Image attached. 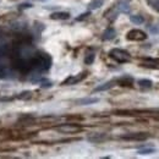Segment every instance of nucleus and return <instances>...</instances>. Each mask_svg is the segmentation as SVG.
I'll use <instances>...</instances> for the list:
<instances>
[{
  "label": "nucleus",
  "instance_id": "obj_1",
  "mask_svg": "<svg viewBox=\"0 0 159 159\" xmlns=\"http://www.w3.org/2000/svg\"><path fill=\"white\" fill-rule=\"evenodd\" d=\"M52 66V59L48 54H39L34 55L32 59V69H36L38 71H47Z\"/></svg>",
  "mask_w": 159,
  "mask_h": 159
},
{
  "label": "nucleus",
  "instance_id": "obj_2",
  "mask_svg": "<svg viewBox=\"0 0 159 159\" xmlns=\"http://www.w3.org/2000/svg\"><path fill=\"white\" fill-rule=\"evenodd\" d=\"M109 55L111 59H114L115 61H118L120 64H124V62H129L131 60V55L126 52V50H122V49H111L109 52Z\"/></svg>",
  "mask_w": 159,
  "mask_h": 159
},
{
  "label": "nucleus",
  "instance_id": "obj_3",
  "mask_svg": "<svg viewBox=\"0 0 159 159\" xmlns=\"http://www.w3.org/2000/svg\"><path fill=\"white\" fill-rule=\"evenodd\" d=\"M34 55H36V50L28 44L21 45L17 50V58L21 60H32Z\"/></svg>",
  "mask_w": 159,
  "mask_h": 159
},
{
  "label": "nucleus",
  "instance_id": "obj_4",
  "mask_svg": "<svg viewBox=\"0 0 159 159\" xmlns=\"http://www.w3.org/2000/svg\"><path fill=\"white\" fill-rule=\"evenodd\" d=\"M146 38H147V34L141 30H131L126 34V39L135 40V42H141V40H144Z\"/></svg>",
  "mask_w": 159,
  "mask_h": 159
},
{
  "label": "nucleus",
  "instance_id": "obj_5",
  "mask_svg": "<svg viewBox=\"0 0 159 159\" xmlns=\"http://www.w3.org/2000/svg\"><path fill=\"white\" fill-rule=\"evenodd\" d=\"M57 130L62 132V134H75L81 131V126L75 125V124H64L57 127Z\"/></svg>",
  "mask_w": 159,
  "mask_h": 159
},
{
  "label": "nucleus",
  "instance_id": "obj_6",
  "mask_svg": "<svg viewBox=\"0 0 159 159\" xmlns=\"http://www.w3.org/2000/svg\"><path fill=\"white\" fill-rule=\"evenodd\" d=\"M122 139H127V141H144L148 139V134L147 132H134V134H127L121 136Z\"/></svg>",
  "mask_w": 159,
  "mask_h": 159
},
{
  "label": "nucleus",
  "instance_id": "obj_7",
  "mask_svg": "<svg viewBox=\"0 0 159 159\" xmlns=\"http://www.w3.org/2000/svg\"><path fill=\"white\" fill-rule=\"evenodd\" d=\"M86 76H87V74H86V72H82V74H80V75H76V76H70L69 79H66L65 81H64V82H62V86L76 84V83L81 82V81L84 79Z\"/></svg>",
  "mask_w": 159,
  "mask_h": 159
},
{
  "label": "nucleus",
  "instance_id": "obj_8",
  "mask_svg": "<svg viewBox=\"0 0 159 159\" xmlns=\"http://www.w3.org/2000/svg\"><path fill=\"white\" fill-rule=\"evenodd\" d=\"M9 75H11L10 66L7 64H5L2 59L0 58V79H7Z\"/></svg>",
  "mask_w": 159,
  "mask_h": 159
},
{
  "label": "nucleus",
  "instance_id": "obj_9",
  "mask_svg": "<svg viewBox=\"0 0 159 159\" xmlns=\"http://www.w3.org/2000/svg\"><path fill=\"white\" fill-rule=\"evenodd\" d=\"M141 66L143 67H147V69H159V60L158 59H146L142 64Z\"/></svg>",
  "mask_w": 159,
  "mask_h": 159
},
{
  "label": "nucleus",
  "instance_id": "obj_10",
  "mask_svg": "<svg viewBox=\"0 0 159 159\" xmlns=\"http://www.w3.org/2000/svg\"><path fill=\"white\" fill-rule=\"evenodd\" d=\"M99 98H94V97H87V98H81L77 99L75 103L77 105H91V104H94V103H98Z\"/></svg>",
  "mask_w": 159,
  "mask_h": 159
},
{
  "label": "nucleus",
  "instance_id": "obj_11",
  "mask_svg": "<svg viewBox=\"0 0 159 159\" xmlns=\"http://www.w3.org/2000/svg\"><path fill=\"white\" fill-rule=\"evenodd\" d=\"M70 17V14L69 12H65V11H58V12H53L50 15V19L52 20H67Z\"/></svg>",
  "mask_w": 159,
  "mask_h": 159
},
{
  "label": "nucleus",
  "instance_id": "obj_12",
  "mask_svg": "<svg viewBox=\"0 0 159 159\" xmlns=\"http://www.w3.org/2000/svg\"><path fill=\"white\" fill-rule=\"evenodd\" d=\"M115 36H116V32H115V30L113 28V27H109V28H107L105 31H104V33H103V39L104 40H111L115 38Z\"/></svg>",
  "mask_w": 159,
  "mask_h": 159
},
{
  "label": "nucleus",
  "instance_id": "obj_13",
  "mask_svg": "<svg viewBox=\"0 0 159 159\" xmlns=\"http://www.w3.org/2000/svg\"><path fill=\"white\" fill-rule=\"evenodd\" d=\"M114 86H115V82H114V81H109V82H105V83L100 84V86H98V87H96L93 92H102V91H108V89L113 88Z\"/></svg>",
  "mask_w": 159,
  "mask_h": 159
},
{
  "label": "nucleus",
  "instance_id": "obj_14",
  "mask_svg": "<svg viewBox=\"0 0 159 159\" xmlns=\"http://www.w3.org/2000/svg\"><path fill=\"white\" fill-rule=\"evenodd\" d=\"M119 12H129L130 11V5H129V2H126L125 0H121L118 2V5H116V7H115Z\"/></svg>",
  "mask_w": 159,
  "mask_h": 159
},
{
  "label": "nucleus",
  "instance_id": "obj_15",
  "mask_svg": "<svg viewBox=\"0 0 159 159\" xmlns=\"http://www.w3.org/2000/svg\"><path fill=\"white\" fill-rule=\"evenodd\" d=\"M120 86H132L134 83V79L132 77H129V76H124L116 81Z\"/></svg>",
  "mask_w": 159,
  "mask_h": 159
},
{
  "label": "nucleus",
  "instance_id": "obj_16",
  "mask_svg": "<svg viewBox=\"0 0 159 159\" xmlns=\"http://www.w3.org/2000/svg\"><path fill=\"white\" fill-rule=\"evenodd\" d=\"M104 139H107V136L103 135V134H96V135L88 137V141H91V142H97V143H98V142H102V141H104Z\"/></svg>",
  "mask_w": 159,
  "mask_h": 159
},
{
  "label": "nucleus",
  "instance_id": "obj_17",
  "mask_svg": "<svg viewBox=\"0 0 159 159\" xmlns=\"http://www.w3.org/2000/svg\"><path fill=\"white\" fill-rule=\"evenodd\" d=\"M130 21L135 25H141L144 22V19L141 15H132V16H130Z\"/></svg>",
  "mask_w": 159,
  "mask_h": 159
},
{
  "label": "nucleus",
  "instance_id": "obj_18",
  "mask_svg": "<svg viewBox=\"0 0 159 159\" xmlns=\"http://www.w3.org/2000/svg\"><path fill=\"white\" fill-rule=\"evenodd\" d=\"M9 53H10V45L1 44L0 45V57H6Z\"/></svg>",
  "mask_w": 159,
  "mask_h": 159
},
{
  "label": "nucleus",
  "instance_id": "obj_19",
  "mask_svg": "<svg viewBox=\"0 0 159 159\" xmlns=\"http://www.w3.org/2000/svg\"><path fill=\"white\" fill-rule=\"evenodd\" d=\"M139 84L142 87V88H151L152 87V84H153V82L151 81V80H139Z\"/></svg>",
  "mask_w": 159,
  "mask_h": 159
},
{
  "label": "nucleus",
  "instance_id": "obj_20",
  "mask_svg": "<svg viewBox=\"0 0 159 159\" xmlns=\"http://www.w3.org/2000/svg\"><path fill=\"white\" fill-rule=\"evenodd\" d=\"M152 153H156V149L154 148H151V147H147V148H142L139 151V154L141 156H146V154H152Z\"/></svg>",
  "mask_w": 159,
  "mask_h": 159
},
{
  "label": "nucleus",
  "instance_id": "obj_21",
  "mask_svg": "<svg viewBox=\"0 0 159 159\" xmlns=\"http://www.w3.org/2000/svg\"><path fill=\"white\" fill-rule=\"evenodd\" d=\"M102 5H103V0H93L89 4V9L91 10H96V9H99Z\"/></svg>",
  "mask_w": 159,
  "mask_h": 159
},
{
  "label": "nucleus",
  "instance_id": "obj_22",
  "mask_svg": "<svg viewBox=\"0 0 159 159\" xmlns=\"http://www.w3.org/2000/svg\"><path fill=\"white\" fill-rule=\"evenodd\" d=\"M94 58H96L94 53H89V54H87V55H86V58H84V62H86L87 65H91V64H93Z\"/></svg>",
  "mask_w": 159,
  "mask_h": 159
},
{
  "label": "nucleus",
  "instance_id": "obj_23",
  "mask_svg": "<svg viewBox=\"0 0 159 159\" xmlns=\"http://www.w3.org/2000/svg\"><path fill=\"white\" fill-rule=\"evenodd\" d=\"M31 97H32L31 92H23V93H21L20 96H19L20 99H28V98H31Z\"/></svg>",
  "mask_w": 159,
  "mask_h": 159
},
{
  "label": "nucleus",
  "instance_id": "obj_24",
  "mask_svg": "<svg viewBox=\"0 0 159 159\" xmlns=\"http://www.w3.org/2000/svg\"><path fill=\"white\" fill-rule=\"evenodd\" d=\"M151 5H152V7H153L154 10L159 11V0H156L154 2H151Z\"/></svg>",
  "mask_w": 159,
  "mask_h": 159
},
{
  "label": "nucleus",
  "instance_id": "obj_25",
  "mask_svg": "<svg viewBox=\"0 0 159 159\" xmlns=\"http://www.w3.org/2000/svg\"><path fill=\"white\" fill-rule=\"evenodd\" d=\"M88 16H89V12H86V14H82V15H81L80 17H77L76 20L81 21V20H83V19H86V17H88Z\"/></svg>",
  "mask_w": 159,
  "mask_h": 159
},
{
  "label": "nucleus",
  "instance_id": "obj_26",
  "mask_svg": "<svg viewBox=\"0 0 159 159\" xmlns=\"http://www.w3.org/2000/svg\"><path fill=\"white\" fill-rule=\"evenodd\" d=\"M42 87L43 88H48V87H52V82H43V84H42Z\"/></svg>",
  "mask_w": 159,
  "mask_h": 159
},
{
  "label": "nucleus",
  "instance_id": "obj_27",
  "mask_svg": "<svg viewBox=\"0 0 159 159\" xmlns=\"http://www.w3.org/2000/svg\"><path fill=\"white\" fill-rule=\"evenodd\" d=\"M21 9H23V7H32V5L31 4H22V5H20Z\"/></svg>",
  "mask_w": 159,
  "mask_h": 159
}]
</instances>
